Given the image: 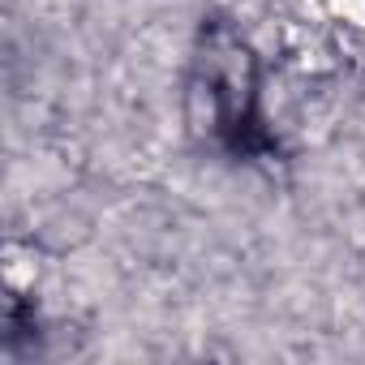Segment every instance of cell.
I'll list each match as a JSON object with an SVG mask.
<instances>
[{"label":"cell","instance_id":"1","mask_svg":"<svg viewBox=\"0 0 365 365\" xmlns=\"http://www.w3.org/2000/svg\"><path fill=\"white\" fill-rule=\"evenodd\" d=\"M190 120L232 159H262L275 150V133L262 112V69L245 35L207 18L190 56Z\"/></svg>","mask_w":365,"mask_h":365}]
</instances>
